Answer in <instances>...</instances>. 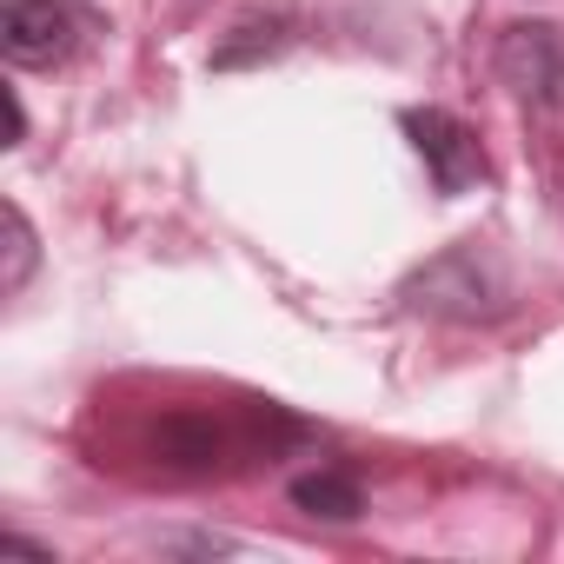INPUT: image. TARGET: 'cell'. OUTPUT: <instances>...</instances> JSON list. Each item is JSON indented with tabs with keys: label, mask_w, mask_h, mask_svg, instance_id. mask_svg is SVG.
Listing matches in <instances>:
<instances>
[{
	"label": "cell",
	"mask_w": 564,
	"mask_h": 564,
	"mask_svg": "<svg viewBox=\"0 0 564 564\" xmlns=\"http://www.w3.org/2000/svg\"><path fill=\"white\" fill-rule=\"evenodd\" d=\"M405 306H419L432 319H498L511 306V286L478 246H452L405 279Z\"/></svg>",
	"instance_id": "6da1fadb"
},
{
	"label": "cell",
	"mask_w": 564,
	"mask_h": 564,
	"mask_svg": "<svg viewBox=\"0 0 564 564\" xmlns=\"http://www.w3.org/2000/svg\"><path fill=\"white\" fill-rule=\"evenodd\" d=\"M399 127H405L412 153L425 160V173H432V193H438V199H458V193H471V186H485V180H491L485 140H478L458 113H445V107H405V113H399Z\"/></svg>",
	"instance_id": "7a4b0ae2"
},
{
	"label": "cell",
	"mask_w": 564,
	"mask_h": 564,
	"mask_svg": "<svg viewBox=\"0 0 564 564\" xmlns=\"http://www.w3.org/2000/svg\"><path fill=\"white\" fill-rule=\"evenodd\" d=\"M498 80L544 107V113H564V28L551 21H511L498 34Z\"/></svg>",
	"instance_id": "3957f363"
},
{
	"label": "cell",
	"mask_w": 564,
	"mask_h": 564,
	"mask_svg": "<svg viewBox=\"0 0 564 564\" xmlns=\"http://www.w3.org/2000/svg\"><path fill=\"white\" fill-rule=\"evenodd\" d=\"M80 47V14L67 0H0V54L8 67H61Z\"/></svg>",
	"instance_id": "277c9868"
},
{
	"label": "cell",
	"mask_w": 564,
	"mask_h": 564,
	"mask_svg": "<svg viewBox=\"0 0 564 564\" xmlns=\"http://www.w3.org/2000/svg\"><path fill=\"white\" fill-rule=\"evenodd\" d=\"M286 498H293V511L326 518V524H352V518L366 511V485H359V471H346V465H313V471H300V478L286 485Z\"/></svg>",
	"instance_id": "5b68a950"
},
{
	"label": "cell",
	"mask_w": 564,
	"mask_h": 564,
	"mask_svg": "<svg viewBox=\"0 0 564 564\" xmlns=\"http://www.w3.org/2000/svg\"><path fill=\"white\" fill-rule=\"evenodd\" d=\"M153 452L173 465V471H213L219 452H226V432L206 419V412H166L153 425Z\"/></svg>",
	"instance_id": "8992f818"
},
{
	"label": "cell",
	"mask_w": 564,
	"mask_h": 564,
	"mask_svg": "<svg viewBox=\"0 0 564 564\" xmlns=\"http://www.w3.org/2000/svg\"><path fill=\"white\" fill-rule=\"evenodd\" d=\"M286 47H293V21H286V14H252V21H239V28L213 47V67H219V74L259 67V61H279Z\"/></svg>",
	"instance_id": "52a82bcc"
},
{
	"label": "cell",
	"mask_w": 564,
	"mask_h": 564,
	"mask_svg": "<svg viewBox=\"0 0 564 564\" xmlns=\"http://www.w3.org/2000/svg\"><path fill=\"white\" fill-rule=\"evenodd\" d=\"M41 246H34V226L21 206H8V272H0V293H21L28 286V272H34Z\"/></svg>",
	"instance_id": "ba28073f"
},
{
	"label": "cell",
	"mask_w": 564,
	"mask_h": 564,
	"mask_svg": "<svg viewBox=\"0 0 564 564\" xmlns=\"http://www.w3.org/2000/svg\"><path fill=\"white\" fill-rule=\"evenodd\" d=\"M28 140V107H21V94L8 87V147H21Z\"/></svg>",
	"instance_id": "9c48e42d"
}]
</instances>
